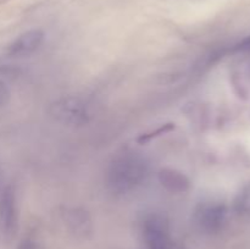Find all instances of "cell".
<instances>
[{"label":"cell","instance_id":"cell-1","mask_svg":"<svg viewBox=\"0 0 250 249\" xmlns=\"http://www.w3.org/2000/svg\"><path fill=\"white\" fill-rule=\"evenodd\" d=\"M148 164L138 153L125 151L112 159L106 171V186L115 195H126L143 185Z\"/></svg>","mask_w":250,"mask_h":249},{"label":"cell","instance_id":"cell-2","mask_svg":"<svg viewBox=\"0 0 250 249\" xmlns=\"http://www.w3.org/2000/svg\"><path fill=\"white\" fill-rule=\"evenodd\" d=\"M141 231L148 249H172L170 227L163 215H146L141 222Z\"/></svg>","mask_w":250,"mask_h":249},{"label":"cell","instance_id":"cell-3","mask_svg":"<svg viewBox=\"0 0 250 249\" xmlns=\"http://www.w3.org/2000/svg\"><path fill=\"white\" fill-rule=\"evenodd\" d=\"M226 217V209L221 203L203 200L198 203L193 211L194 224L200 231L212 233L221 228Z\"/></svg>","mask_w":250,"mask_h":249},{"label":"cell","instance_id":"cell-4","mask_svg":"<svg viewBox=\"0 0 250 249\" xmlns=\"http://www.w3.org/2000/svg\"><path fill=\"white\" fill-rule=\"evenodd\" d=\"M19 226V208L16 190L6 186L0 193V233L4 237L14 236Z\"/></svg>","mask_w":250,"mask_h":249},{"label":"cell","instance_id":"cell-5","mask_svg":"<svg viewBox=\"0 0 250 249\" xmlns=\"http://www.w3.org/2000/svg\"><path fill=\"white\" fill-rule=\"evenodd\" d=\"M44 32L42 29H29L23 32L6 46V54L11 58H23L33 54L43 44Z\"/></svg>","mask_w":250,"mask_h":249},{"label":"cell","instance_id":"cell-6","mask_svg":"<svg viewBox=\"0 0 250 249\" xmlns=\"http://www.w3.org/2000/svg\"><path fill=\"white\" fill-rule=\"evenodd\" d=\"M53 115L66 124H83L87 121L88 111L82 102L77 98H65L53 105Z\"/></svg>","mask_w":250,"mask_h":249},{"label":"cell","instance_id":"cell-7","mask_svg":"<svg viewBox=\"0 0 250 249\" xmlns=\"http://www.w3.org/2000/svg\"><path fill=\"white\" fill-rule=\"evenodd\" d=\"M158 180L160 185L171 193H185L190 187L189 178L172 167L161 168L158 172Z\"/></svg>","mask_w":250,"mask_h":249},{"label":"cell","instance_id":"cell-8","mask_svg":"<svg viewBox=\"0 0 250 249\" xmlns=\"http://www.w3.org/2000/svg\"><path fill=\"white\" fill-rule=\"evenodd\" d=\"M67 225L77 236L85 237L92 231V220L85 210L73 208L67 212Z\"/></svg>","mask_w":250,"mask_h":249},{"label":"cell","instance_id":"cell-9","mask_svg":"<svg viewBox=\"0 0 250 249\" xmlns=\"http://www.w3.org/2000/svg\"><path fill=\"white\" fill-rule=\"evenodd\" d=\"M236 207L239 211L250 212V183H248L238 194L236 200Z\"/></svg>","mask_w":250,"mask_h":249},{"label":"cell","instance_id":"cell-10","mask_svg":"<svg viewBox=\"0 0 250 249\" xmlns=\"http://www.w3.org/2000/svg\"><path fill=\"white\" fill-rule=\"evenodd\" d=\"M173 128H175V126H173L172 124H164V126L159 127V128L156 129L155 132H150V133L142 134V136L139 137V138H138V142H141V143H144V142H148V141H150L151 138H155V137H159V136H161V134L166 133V132H170V131H172Z\"/></svg>","mask_w":250,"mask_h":249},{"label":"cell","instance_id":"cell-11","mask_svg":"<svg viewBox=\"0 0 250 249\" xmlns=\"http://www.w3.org/2000/svg\"><path fill=\"white\" fill-rule=\"evenodd\" d=\"M10 95H11V93H10L9 85L6 84L5 81L0 78V109L9 103Z\"/></svg>","mask_w":250,"mask_h":249},{"label":"cell","instance_id":"cell-12","mask_svg":"<svg viewBox=\"0 0 250 249\" xmlns=\"http://www.w3.org/2000/svg\"><path fill=\"white\" fill-rule=\"evenodd\" d=\"M16 249H38V247H37L36 242L29 238H26L19 244V247Z\"/></svg>","mask_w":250,"mask_h":249}]
</instances>
